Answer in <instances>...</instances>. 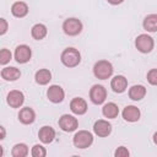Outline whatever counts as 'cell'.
I'll use <instances>...</instances> for the list:
<instances>
[{
  "instance_id": "cell-1",
  "label": "cell",
  "mask_w": 157,
  "mask_h": 157,
  "mask_svg": "<svg viewBox=\"0 0 157 157\" xmlns=\"http://www.w3.org/2000/svg\"><path fill=\"white\" fill-rule=\"evenodd\" d=\"M60 61L66 67H70V69L76 67L81 63V54H80L78 49H76V48H72V47L65 48L61 52Z\"/></svg>"
},
{
  "instance_id": "cell-2",
  "label": "cell",
  "mask_w": 157,
  "mask_h": 157,
  "mask_svg": "<svg viewBox=\"0 0 157 157\" xmlns=\"http://www.w3.org/2000/svg\"><path fill=\"white\" fill-rule=\"evenodd\" d=\"M113 65L108 60H98L93 65V75L99 80H107L113 75Z\"/></svg>"
},
{
  "instance_id": "cell-3",
  "label": "cell",
  "mask_w": 157,
  "mask_h": 157,
  "mask_svg": "<svg viewBox=\"0 0 157 157\" xmlns=\"http://www.w3.org/2000/svg\"><path fill=\"white\" fill-rule=\"evenodd\" d=\"M82 28H83L82 22L76 17H69L63 22V31L66 36L70 37L78 36L82 32Z\"/></svg>"
},
{
  "instance_id": "cell-4",
  "label": "cell",
  "mask_w": 157,
  "mask_h": 157,
  "mask_svg": "<svg viewBox=\"0 0 157 157\" xmlns=\"http://www.w3.org/2000/svg\"><path fill=\"white\" fill-rule=\"evenodd\" d=\"M72 144L77 148H87L93 144V134L88 130H78L72 137Z\"/></svg>"
},
{
  "instance_id": "cell-5",
  "label": "cell",
  "mask_w": 157,
  "mask_h": 157,
  "mask_svg": "<svg viewBox=\"0 0 157 157\" xmlns=\"http://www.w3.org/2000/svg\"><path fill=\"white\" fill-rule=\"evenodd\" d=\"M135 47L136 49L142 53V54H147V53H151L153 47H155V40L153 38L147 34V33H142V34H139L135 39Z\"/></svg>"
},
{
  "instance_id": "cell-6",
  "label": "cell",
  "mask_w": 157,
  "mask_h": 157,
  "mask_svg": "<svg viewBox=\"0 0 157 157\" xmlns=\"http://www.w3.org/2000/svg\"><path fill=\"white\" fill-rule=\"evenodd\" d=\"M105 98H107V90L103 85H93L90 90V99L93 104H103L105 102Z\"/></svg>"
},
{
  "instance_id": "cell-7",
  "label": "cell",
  "mask_w": 157,
  "mask_h": 157,
  "mask_svg": "<svg viewBox=\"0 0 157 157\" xmlns=\"http://www.w3.org/2000/svg\"><path fill=\"white\" fill-rule=\"evenodd\" d=\"M59 128L65 132H72L78 128V120L74 115L70 114H63L59 118Z\"/></svg>"
},
{
  "instance_id": "cell-8",
  "label": "cell",
  "mask_w": 157,
  "mask_h": 157,
  "mask_svg": "<svg viewBox=\"0 0 157 157\" xmlns=\"http://www.w3.org/2000/svg\"><path fill=\"white\" fill-rule=\"evenodd\" d=\"M13 58L16 60V63L18 64H26L31 60L32 58V49L29 45L27 44H20L16 47L15 53H13Z\"/></svg>"
},
{
  "instance_id": "cell-9",
  "label": "cell",
  "mask_w": 157,
  "mask_h": 157,
  "mask_svg": "<svg viewBox=\"0 0 157 157\" xmlns=\"http://www.w3.org/2000/svg\"><path fill=\"white\" fill-rule=\"evenodd\" d=\"M93 132L99 137H107L112 132V124L105 119H98L93 124Z\"/></svg>"
},
{
  "instance_id": "cell-10",
  "label": "cell",
  "mask_w": 157,
  "mask_h": 157,
  "mask_svg": "<svg viewBox=\"0 0 157 157\" xmlns=\"http://www.w3.org/2000/svg\"><path fill=\"white\" fill-rule=\"evenodd\" d=\"M47 97H48V99L52 103L58 104V103H61L64 101L65 92H64V90H63L61 86H59V85H52L47 90Z\"/></svg>"
},
{
  "instance_id": "cell-11",
  "label": "cell",
  "mask_w": 157,
  "mask_h": 157,
  "mask_svg": "<svg viewBox=\"0 0 157 157\" xmlns=\"http://www.w3.org/2000/svg\"><path fill=\"white\" fill-rule=\"evenodd\" d=\"M6 102L11 108H20L25 102V94L22 91L12 90L6 96Z\"/></svg>"
},
{
  "instance_id": "cell-12",
  "label": "cell",
  "mask_w": 157,
  "mask_h": 157,
  "mask_svg": "<svg viewBox=\"0 0 157 157\" xmlns=\"http://www.w3.org/2000/svg\"><path fill=\"white\" fill-rule=\"evenodd\" d=\"M88 109L87 102L81 97H75L70 102V110L76 115H83Z\"/></svg>"
},
{
  "instance_id": "cell-13",
  "label": "cell",
  "mask_w": 157,
  "mask_h": 157,
  "mask_svg": "<svg viewBox=\"0 0 157 157\" xmlns=\"http://www.w3.org/2000/svg\"><path fill=\"white\" fill-rule=\"evenodd\" d=\"M121 115L124 118L125 121H129V123H135L140 119L141 117V112L137 107L135 105H126L123 112H121Z\"/></svg>"
},
{
  "instance_id": "cell-14",
  "label": "cell",
  "mask_w": 157,
  "mask_h": 157,
  "mask_svg": "<svg viewBox=\"0 0 157 157\" xmlns=\"http://www.w3.org/2000/svg\"><path fill=\"white\" fill-rule=\"evenodd\" d=\"M18 120L23 125H29L33 124L36 120V112L31 107H23L20 109L18 113Z\"/></svg>"
},
{
  "instance_id": "cell-15",
  "label": "cell",
  "mask_w": 157,
  "mask_h": 157,
  "mask_svg": "<svg viewBox=\"0 0 157 157\" xmlns=\"http://www.w3.org/2000/svg\"><path fill=\"white\" fill-rule=\"evenodd\" d=\"M110 88L115 93H123L128 88V78L123 75H117L110 81Z\"/></svg>"
},
{
  "instance_id": "cell-16",
  "label": "cell",
  "mask_w": 157,
  "mask_h": 157,
  "mask_svg": "<svg viewBox=\"0 0 157 157\" xmlns=\"http://www.w3.org/2000/svg\"><path fill=\"white\" fill-rule=\"evenodd\" d=\"M38 139L40 140L42 144H50L55 139V130L52 126L44 125L38 131Z\"/></svg>"
},
{
  "instance_id": "cell-17",
  "label": "cell",
  "mask_w": 157,
  "mask_h": 157,
  "mask_svg": "<svg viewBox=\"0 0 157 157\" xmlns=\"http://www.w3.org/2000/svg\"><path fill=\"white\" fill-rule=\"evenodd\" d=\"M0 75H1V78L5 81H16L21 77V71L15 66H6L1 69Z\"/></svg>"
},
{
  "instance_id": "cell-18",
  "label": "cell",
  "mask_w": 157,
  "mask_h": 157,
  "mask_svg": "<svg viewBox=\"0 0 157 157\" xmlns=\"http://www.w3.org/2000/svg\"><path fill=\"white\" fill-rule=\"evenodd\" d=\"M28 11H29L28 5L23 1H16L11 6V13H12V16H15L17 18H22V17L27 16Z\"/></svg>"
},
{
  "instance_id": "cell-19",
  "label": "cell",
  "mask_w": 157,
  "mask_h": 157,
  "mask_svg": "<svg viewBox=\"0 0 157 157\" xmlns=\"http://www.w3.org/2000/svg\"><path fill=\"white\" fill-rule=\"evenodd\" d=\"M128 94H129V98L131 101H135V102L141 101L146 96V87L142 85H134L129 88Z\"/></svg>"
},
{
  "instance_id": "cell-20",
  "label": "cell",
  "mask_w": 157,
  "mask_h": 157,
  "mask_svg": "<svg viewBox=\"0 0 157 157\" xmlns=\"http://www.w3.org/2000/svg\"><path fill=\"white\" fill-rule=\"evenodd\" d=\"M142 27L145 31H147L150 33L157 32V13L147 15L142 21Z\"/></svg>"
},
{
  "instance_id": "cell-21",
  "label": "cell",
  "mask_w": 157,
  "mask_h": 157,
  "mask_svg": "<svg viewBox=\"0 0 157 157\" xmlns=\"http://www.w3.org/2000/svg\"><path fill=\"white\" fill-rule=\"evenodd\" d=\"M102 114L107 119H114L119 114V108L114 102H108L102 108Z\"/></svg>"
},
{
  "instance_id": "cell-22",
  "label": "cell",
  "mask_w": 157,
  "mask_h": 157,
  "mask_svg": "<svg viewBox=\"0 0 157 157\" xmlns=\"http://www.w3.org/2000/svg\"><path fill=\"white\" fill-rule=\"evenodd\" d=\"M34 80L38 85L40 86H45L50 82L52 80V72L48 70V69H39L36 75H34Z\"/></svg>"
},
{
  "instance_id": "cell-23",
  "label": "cell",
  "mask_w": 157,
  "mask_h": 157,
  "mask_svg": "<svg viewBox=\"0 0 157 157\" xmlns=\"http://www.w3.org/2000/svg\"><path fill=\"white\" fill-rule=\"evenodd\" d=\"M48 33V29H47V26L43 25V23H36L32 28H31V36L33 39L36 40H42L43 38H45Z\"/></svg>"
},
{
  "instance_id": "cell-24",
  "label": "cell",
  "mask_w": 157,
  "mask_h": 157,
  "mask_svg": "<svg viewBox=\"0 0 157 157\" xmlns=\"http://www.w3.org/2000/svg\"><path fill=\"white\" fill-rule=\"evenodd\" d=\"M28 153H29L28 146L26 144H23V142L16 144L11 150V156L12 157H26Z\"/></svg>"
},
{
  "instance_id": "cell-25",
  "label": "cell",
  "mask_w": 157,
  "mask_h": 157,
  "mask_svg": "<svg viewBox=\"0 0 157 157\" xmlns=\"http://www.w3.org/2000/svg\"><path fill=\"white\" fill-rule=\"evenodd\" d=\"M31 155H32L33 157H45V156H47V150H45V147H43L42 145L36 144V145L32 147V150H31Z\"/></svg>"
},
{
  "instance_id": "cell-26",
  "label": "cell",
  "mask_w": 157,
  "mask_h": 157,
  "mask_svg": "<svg viewBox=\"0 0 157 157\" xmlns=\"http://www.w3.org/2000/svg\"><path fill=\"white\" fill-rule=\"evenodd\" d=\"M12 59V54L9 49L2 48L0 50V64L1 65H6L7 63H10V60Z\"/></svg>"
},
{
  "instance_id": "cell-27",
  "label": "cell",
  "mask_w": 157,
  "mask_h": 157,
  "mask_svg": "<svg viewBox=\"0 0 157 157\" xmlns=\"http://www.w3.org/2000/svg\"><path fill=\"white\" fill-rule=\"evenodd\" d=\"M147 81L152 86H157V69H151L147 72Z\"/></svg>"
},
{
  "instance_id": "cell-28",
  "label": "cell",
  "mask_w": 157,
  "mask_h": 157,
  "mask_svg": "<svg viewBox=\"0 0 157 157\" xmlns=\"http://www.w3.org/2000/svg\"><path fill=\"white\" fill-rule=\"evenodd\" d=\"M114 156H115V157H129V156H130V152H129V150H128L125 146H119V147L115 150Z\"/></svg>"
},
{
  "instance_id": "cell-29",
  "label": "cell",
  "mask_w": 157,
  "mask_h": 157,
  "mask_svg": "<svg viewBox=\"0 0 157 157\" xmlns=\"http://www.w3.org/2000/svg\"><path fill=\"white\" fill-rule=\"evenodd\" d=\"M7 29H9V23H7V21H6L4 17H1V18H0V36H4V34L7 32Z\"/></svg>"
},
{
  "instance_id": "cell-30",
  "label": "cell",
  "mask_w": 157,
  "mask_h": 157,
  "mask_svg": "<svg viewBox=\"0 0 157 157\" xmlns=\"http://www.w3.org/2000/svg\"><path fill=\"white\" fill-rule=\"evenodd\" d=\"M107 1H108L110 5H120L124 0H107Z\"/></svg>"
},
{
  "instance_id": "cell-31",
  "label": "cell",
  "mask_w": 157,
  "mask_h": 157,
  "mask_svg": "<svg viewBox=\"0 0 157 157\" xmlns=\"http://www.w3.org/2000/svg\"><path fill=\"white\" fill-rule=\"evenodd\" d=\"M0 130H1V136H0V140H4L5 139V135H6V132H5V126H0Z\"/></svg>"
},
{
  "instance_id": "cell-32",
  "label": "cell",
  "mask_w": 157,
  "mask_h": 157,
  "mask_svg": "<svg viewBox=\"0 0 157 157\" xmlns=\"http://www.w3.org/2000/svg\"><path fill=\"white\" fill-rule=\"evenodd\" d=\"M153 142H155V145H157V131L153 134Z\"/></svg>"
},
{
  "instance_id": "cell-33",
  "label": "cell",
  "mask_w": 157,
  "mask_h": 157,
  "mask_svg": "<svg viewBox=\"0 0 157 157\" xmlns=\"http://www.w3.org/2000/svg\"><path fill=\"white\" fill-rule=\"evenodd\" d=\"M4 156V148H2V146H0V157H2Z\"/></svg>"
}]
</instances>
